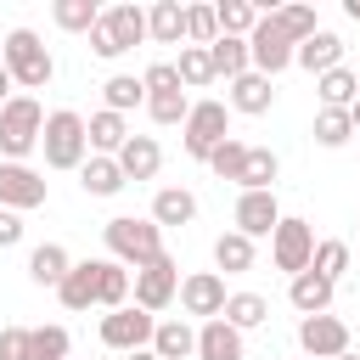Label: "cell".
Segmentation results:
<instances>
[{
  "instance_id": "6da1fadb",
  "label": "cell",
  "mask_w": 360,
  "mask_h": 360,
  "mask_svg": "<svg viewBox=\"0 0 360 360\" xmlns=\"http://www.w3.org/2000/svg\"><path fill=\"white\" fill-rule=\"evenodd\" d=\"M101 236H107V253H112L124 270H146V264L163 259V225H152V219L118 214V219L101 225Z\"/></svg>"
},
{
  "instance_id": "7a4b0ae2",
  "label": "cell",
  "mask_w": 360,
  "mask_h": 360,
  "mask_svg": "<svg viewBox=\"0 0 360 360\" xmlns=\"http://www.w3.org/2000/svg\"><path fill=\"white\" fill-rule=\"evenodd\" d=\"M0 62H6L11 84H22V90H45L51 73H56V62H51V51H45V39L34 28H11L0 39Z\"/></svg>"
},
{
  "instance_id": "3957f363",
  "label": "cell",
  "mask_w": 360,
  "mask_h": 360,
  "mask_svg": "<svg viewBox=\"0 0 360 360\" xmlns=\"http://www.w3.org/2000/svg\"><path fill=\"white\" fill-rule=\"evenodd\" d=\"M45 118H51V112H45L34 96H11V101L0 107V158H6V163H22V158L39 146Z\"/></svg>"
},
{
  "instance_id": "277c9868",
  "label": "cell",
  "mask_w": 360,
  "mask_h": 360,
  "mask_svg": "<svg viewBox=\"0 0 360 360\" xmlns=\"http://www.w3.org/2000/svg\"><path fill=\"white\" fill-rule=\"evenodd\" d=\"M146 39V6H129V0H118V6H107L101 11V22L90 28V51L96 56H124V51H135Z\"/></svg>"
},
{
  "instance_id": "5b68a950",
  "label": "cell",
  "mask_w": 360,
  "mask_h": 360,
  "mask_svg": "<svg viewBox=\"0 0 360 360\" xmlns=\"http://www.w3.org/2000/svg\"><path fill=\"white\" fill-rule=\"evenodd\" d=\"M39 146H45V163H51V169H84V163H90V135H84V118H79L73 107H56V112L45 118Z\"/></svg>"
},
{
  "instance_id": "8992f818",
  "label": "cell",
  "mask_w": 360,
  "mask_h": 360,
  "mask_svg": "<svg viewBox=\"0 0 360 360\" xmlns=\"http://www.w3.org/2000/svg\"><path fill=\"white\" fill-rule=\"evenodd\" d=\"M225 141H231V112H225V101H191V118L180 124L186 158H202V163H208Z\"/></svg>"
},
{
  "instance_id": "52a82bcc",
  "label": "cell",
  "mask_w": 360,
  "mask_h": 360,
  "mask_svg": "<svg viewBox=\"0 0 360 360\" xmlns=\"http://www.w3.org/2000/svg\"><path fill=\"white\" fill-rule=\"evenodd\" d=\"M152 332H158V315H146L141 304H124L112 315H101V343L112 354H135V349H152Z\"/></svg>"
},
{
  "instance_id": "ba28073f",
  "label": "cell",
  "mask_w": 360,
  "mask_h": 360,
  "mask_svg": "<svg viewBox=\"0 0 360 360\" xmlns=\"http://www.w3.org/2000/svg\"><path fill=\"white\" fill-rule=\"evenodd\" d=\"M270 259H276V270L304 276V270L315 264V231H309V219H287V214H281V225H276V236H270Z\"/></svg>"
},
{
  "instance_id": "9c48e42d",
  "label": "cell",
  "mask_w": 360,
  "mask_h": 360,
  "mask_svg": "<svg viewBox=\"0 0 360 360\" xmlns=\"http://www.w3.org/2000/svg\"><path fill=\"white\" fill-rule=\"evenodd\" d=\"M248 56H253V73H264V79H276L281 68H292V56H298V45L276 28V17L264 11L259 17V28L248 34Z\"/></svg>"
},
{
  "instance_id": "30bf717a",
  "label": "cell",
  "mask_w": 360,
  "mask_h": 360,
  "mask_svg": "<svg viewBox=\"0 0 360 360\" xmlns=\"http://www.w3.org/2000/svg\"><path fill=\"white\" fill-rule=\"evenodd\" d=\"M298 349H304V360H338V354H349V326L326 309V315H304L298 321Z\"/></svg>"
},
{
  "instance_id": "8fae6325",
  "label": "cell",
  "mask_w": 360,
  "mask_h": 360,
  "mask_svg": "<svg viewBox=\"0 0 360 360\" xmlns=\"http://www.w3.org/2000/svg\"><path fill=\"white\" fill-rule=\"evenodd\" d=\"M180 298V264L163 253L158 264H146V270H135V304L146 309V315H158V309H169Z\"/></svg>"
},
{
  "instance_id": "7c38bea8",
  "label": "cell",
  "mask_w": 360,
  "mask_h": 360,
  "mask_svg": "<svg viewBox=\"0 0 360 360\" xmlns=\"http://www.w3.org/2000/svg\"><path fill=\"white\" fill-rule=\"evenodd\" d=\"M225 276L219 270H197V276H180V309L186 315H202V321H219L225 315Z\"/></svg>"
},
{
  "instance_id": "4fadbf2b",
  "label": "cell",
  "mask_w": 360,
  "mask_h": 360,
  "mask_svg": "<svg viewBox=\"0 0 360 360\" xmlns=\"http://www.w3.org/2000/svg\"><path fill=\"white\" fill-rule=\"evenodd\" d=\"M39 202H45V174L28 169V163H0V208L28 214Z\"/></svg>"
},
{
  "instance_id": "5bb4252c",
  "label": "cell",
  "mask_w": 360,
  "mask_h": 360,
  "mask_svg": "<svg viewBox=\"0 0 360 360\" xmlns=\"http://www.w3.org/2000/svg\"><path fill=\"white\" fill-rule=\"evenodd\" d=\"M281 225V208H276V191H242L236 197V231L253 242V236H276Z\"/></svg>"
},
{
  "instance_id": "9a60e30c",
  "label": "cell",
  "mask_w": 360,
  "mask_h": 360,
  "mask_svg": "<svg viewBox=\"0 0 360 360\" xmlns=\"http://www.w3.org/2000/svg\"><path fill=\"white\" fill-rule=\"evenodd\" d=\"M197 360H248L242 354V332L219 315V321H202L197 326Z\"/></svg>"
},
{
  "instance_id": "2e32d148",
  "label": "cell",
  "mask_w": 360,
  "mask_h": 360,
  "mask_svg": "<svg viewBox=\"0 0 360 360\" xmlns=\"http://www.w3.org/2000/svg\"><path fill=\"white\" fill-rule=\"evenodd\" d=\"M84 135H90V158H118L124 152V141H129V124H124V112H90V124H84Z\"/></svg>"
},
{
  "instance_id": "e0dca14e",
  "label": "cell",
  "mask_w": 360,
  "mask_h": 360,
  "mask_svg": "<svg viewBox=\"0 0 360 360\" xmlns=\"http://www.w3.org/2000/svg\"><path fill=\"white\" fill-rule=\"evenodd\" d=\"M332 292H338V281H326V276H315V270H304V276L287 281V298H292L298 315H326V309H332Z\"/></svg>"
},
{
  "instance_id": "ac0fdd59",
  "label": "cell",
  "mask_w": 360,
  "mask_h": 360,
  "mask_svg": "<svg viewBox=\"0 0 360 360\" xmlns=\"http://www.w3.org/2000/svg\"><path fill=\"white\" fill-rule=\"evenodd\" d=\"M118 169H124V180H152L163 169V146L152 135H129L124 152H118Z\"/></svg>"
},
{
  "instance_id": "d6986e66",
  "label": "cell",
  "mask_w": 360,
  "mask_h": 360,
  "mask_svg": "<svg viewBox=\"0 0 360 360\" xmlns=\"http://www.w3.org/2000/svg\"><path fill=\"white\" fill-rule=\"evenodd\" d=\"M68 270H73V259H68L62 242H39V248L28 253V281H34V287H62Z\"/></svg>"
},
{
  "instance_id": "ffe728a7",
  "label": "cell",
  "mask_w": 360,
  "mask_h": 360,
  "mask_svg": "<svg viewBox=\"0 0 360 360\" xmlns=\"http://www.w3.org/2000/svg\"><path fill=\"white\" fill-rule=\"evenodd\" d=\"M146 39L180 45V39H186V6H180V0H152V6H146Z\"/></svg>"
},
{
  "instance_id": "44dd1931",
  "label": "cell",
  "mask_w": 360,
  "mask_h": 360,
  "mask_svg": "<svg viewBox=\"0 0 360 360\" xmlns=\"http://www.w3.org/2000/svg\"><path fill=\"white\" fill-rule=\"evenodd\" d=\"M292 62H298V68H309V73L321 79V73L343 68V39H338L332 28H321L315 39H304V45H298V56H292Z\"/></svg>"
},
{
  "instance_id": "7402d4cb",
  "label": "cell",
  "mask_w": 360,
  "mask_h": 360,
  "mask_svg": "<svg viewBox=\"0 0 360 360\" xmlns=\"http://www.w3.org/2000/svg\"><path fill=\"white\" fill-rule=\"evenodd\" d=\"M270 101H276V79H264V73H242V79H231V107H236V112L259 118V112H270Z\"/></svg>"
},
{
  "instance_id": "603a6c76",
  "label": "cell",
  "mask_w": 360,
  "mask_h": 360,
  "mask_svg": "<svg viewBox=\"0 0 360 360\" xmlns=\"http://www.w3.org/2000/svg\"><path fill=\"white\" fill-rule=\"evenodd\" d=\"M129 287H135V276H129L118 259H96V304L124 309V304H129Z\"/></svg>"
},
{
  "instance_id": "cb8c5ba5",
  "label": "cell",
  "mask_w": 360,
  "mask_h": 360,
  "mask_svg": "<svg viewBox=\"0 0 360 360\" xmlns=\"http://www.w3.org/2000/svg\"><path fill=\"white\" fill-rule=\"evenodd\" d=\"M152 354H158V360H191V354H197V326H186V321H158Z\"/></svg>"
},
{
  "instance_id": "d4e9b609",
  "label": "cell",
  "mask_w": 360,
  "mask_h": 360,
  "mask_svg": "<svg viewBox=\"0 0 360 360\" xmlns=\"http://www.w3.org/2000/svg\"><path fill=\"white\" fill-rule=\"evenodd\" d=\"M315 96H321V107H354L360 101V73L354 68H332V73H321L315 79Z\"/></svg>"
},
{
  "instance_id": "484cf974",
  "label": "cell",
  "mask_w": 360,
  "mask_h": 360,
  "mask_svg": "<svg viewBox=\"0 0 360 360\" xmlns=\"http://www.w3.org/2000/svg\"><path fill=\"white\" fill-rule=\"evenodd\" d=\"M197 219V197L186 186H163L152 197V225H191Z\"/></svg>"
},
{
  "instance_id": "4316f807",
  "label": "cell",
  "mask_w": 360,
  "mask_h": 360,
  "mask_svg": "<svg viewBox=\"0 0 360 360\" xmlns=\"http://www.w3.org/2000/svg\"><path fill=\"white\" fill-rule=\"evenodd\" d=\"M79 186L90 191V197H118L129 180H124V169H118V158H90L84 169H79Z\"/></svg>"
},
{
  "instance_id": "83f0119b",
  "label": "cell",
  "mask_w": 360,
  "mask_h": 360,
  "mask_svg": "<svg viewBox=\"0 0 360 360\" xmlns=\"http://www.w3.org/2000/svg\"><path fill=\"white\" fill-rule=\"evenodd\" d=\"M56 298H62V309H90L96 304V259H79L68 270V281L56 287Z\"/></svg>"
},
{
  "instance_id": "f1b7e54d",
  "label": "cell",
  "mask_w": 360,
  "mask_h": 360,
  "mask_svg": "<svg viewBox=\"0 0 360 360\" xmlns=\"http://www.w3.org/2000/svg\"><path fill=\"white\" fill-rule=\"evenodd\" d=\"M208 56H214V73H219V79H242V73H253L248 39H231V34H219V39L208 45Z\"/></svg>"
},
{
  "instance_id": "f546056e",
  "label": "cell",
  "mask_w": 360,
  "mask_h": 360,
  "mask_svg": "<svg viewBox=\"0 0 360 360\" xmlns=\"http://www.w3.org/2000/svg\"><path fill=\"white\" fill-rule=\"evenodd\" d=\"M270 17H276V28L292 39V45H304V39H315L321 34V22H315V6H270Z\"/></svg>"
},
{
  "instance_id": "4dcf8cb0",
  "label": "cell",
  "mask_w": 360,
  "mask_h": 360,
  "mask_svg": "<svg viewBox=\"0 0 360 360\" xmlns=\"http://www.w3.org/2000/svg\"><path fill=\"white\" fill-rule=\"evenodd\" d=\"M214 17H219V34H231V39H248L253 28H259V6H248V0H219L214 6Z\"/></svg>"
},
{
  "instance_id": "1f68e13d",
  "label": "cell",
  "mask_w": 360,
  "mask_h": 360,
  "mask_svg": "<svg viewBox=\"0 0 360 360\" xmlns=\"http://www.w3.org/2000/svg\"><path fill=\"white\" fill-rule=\"evenodd\" d=\"M276 174H281V163H276V152L270 146H253L248 152V169H242V191H276Z\"/></svg>"
},
{
  "instance_id": "d6a6232c",
  "label": "cell",
  "mask_w": 360,
  "mask_h": 360,
  "mask_svg": "<svg viewBox=\"0 0 360 360\" xmlns=\"http://www.w3.org/2000/svg\"><path fill=\"white\" fill-rule=\"evenodd\" d=\"M214 264H219L225 276H242V270H253V242H248L242 231H225V236L214 242Z\"/></svg>"
},
{
  "instance_id": "836d02e7",
  "label": "cell",
  "mask_w": 360,
  "mask_h": 360,
  "mask_svg": "<svg viewBox=\"0 0 360 360\" xmlns=\"http://www.w3.org/2000/svg\"><path fill=\"white\" fill-rule=\"evenodd\" d=\"M225 321H231L236 332H253V326L270 321V304H264L259 292H231V298H225Z\"/></svg>"
},
{
  "instance_id": "e575fe53",
  "label": "cell",
  "mask_w": 360,
  "mask_h": 360,
  "mask_svg": "<svg viewBox=\"0 0 360 360\" xmlns=\"http://www.w3.org/2000/svg\"><path fill=\"white\" fill-rule=\"evenodd\" d=\"M51 17H56V28H68V34H90V28L101 22V6H96V0H56Z\"/></svg>"
},
{
  "instance_id": "d590c367",
  "label": "cell",
  "mask_w": 360,
  "mask_h": 360,
  "mask_svg": "<svg viewBox=\"0 0 360 360\" xmlns=\"http://www.w3.org/2000/svg\"><path fill=\"white\" fill-rule=\"evenodd\" d=\"M174 68H180V84H186V90H202V84L219 79V73H214V56H208L202 45H180V62H174Z\"/></svg>"
},
{
  "instance_id": "8d00e7d4",
  "label": "cell",
  "mask_w": 360,
  "mask_h": 360,
  "mask_svg": "<svg viewBox=\"0 0 360 360\" xmlns=\"http://www.w3.org/2000/svg\"><path fill=\"white\" fill-rule=\"evenodd\" d=\"M101 96H107V112H129V107H146V84H141L135 73H112V79L101 84Z\"/></svg>"
},
{
  "instance_id": "74e56055",
  "label": "cell",
  "mask_w": 360,
  "mask_h": 360,
  "mask_svg": "<svg viewBox=\"0 0 360 360\" xmlns=\"http://www.w3.org/2000/svg\"><path fill=\"white\" fill-rule=\"evenodd\" d=\"M28 360H73L68 354V326H34L28 332Z\"/></svg>"
},
{
  "instance_id": "f35d334b",
  "label": "cell",
  "mask_w": 360,
  "mask_h": 360,
  "mask_svg": "<svg viewBox=\"0 0 360 360\" xmlns=\"http://www.w3.org/2000/svg\"><path fill=\"white\" fill-rule=\"evenodd\" d=\"M146 112H152V124H186V118H191V96H186V90L146 96Z\"/></svg>"
},
{
  "instance_id": "ab89813d",
  "label": "cell",
  "mask_w": 360,
  "mask_h": 360,
  "mask_svg": "<svg viewBox=\"0 0 360 360\" xmlns=\"http://www.w3.org/2000/svg\"><path fill=\"white\" fill-rule=\"evenodd\" d=\"M349 135H354V118H349L343 107H321V112H315V141H321V146H343Z\"/></svg>"
},
{
  "instance_id": "60d3db41",
  "label": "cell",
  "mask_w": 360,
  "mask_h": 360,
  "mask_svg": "<svg viewBox=\"0 0 360 360\" xmlns=\"http://www.w3.org/2000/svg\"><path fill=\"white\" fill-rule=\"evenodd\" d=\"M219 39V17H214V6H186V45H214Z\"/></svg>"
},
{
  "instance_id": "b9f144b4",
  "label": "cell",
  "mask_w": 360,
  "mask_h": 360,
  "mask_svg": "<svg viewBox=\"0 0 360 360\" xmlns=\"http://www.w3.org/2000/svg\"><path fill=\"white\" fill-rule=\"evenodd\" d=\"M248 152H253V146L231 135V141H225V146H219V152L208 158V169H214L219 180H242V169H248Z\"/></svg>"
},
{
  "instance_id": "7bdbcfd3",
  "label": "cell",
  "mask_w": 360,
  "mask_h": 360,
  "mask_svg": "<svg viewBox=\"0 0 360 360\" xmlns=\"http://www.w3.org/2000/svg\"><path fill=\"white\" fill-rule=\"evenodd\" d=\"M309 270L326 276V281H338V276L349 270V242H338V236H332V242H315V264H309Z\"/></svg>"
},
{
  "instance_id": "ee69618b",
  "label": "cell",
  "mask_w": 360,
  "mask_h": 360,
  "mask_svg": "<svg viewBox=\"0 0 360 360\" xmlns=\"http://www.w3.org/2000/svg\"><path fill=\"white\" fill-rule=\"evenodd\" d=\"M141 84H146V96H163V90H186V84H180V68H174V62H152V68L141 73Z\"/></svg>"
},
{
  "instance_id": "f6af8a7d",
  "label": "cell",
  "mask_w": 360,
  "mask_h": 360,
  "mask_svg": "<svg viewBox=\"0 0 360 360\" xmlns=\"http://www.w3.org/2000/svg\"><path fill=\"white\" fill-rule=\"evenodd\" d=\"M28 332L34 326H0V360H28Z\"/></svg>"
},
{
  "instance_id": "bcb514c9",
  "label": "cell",
  "mask_w": 360,
  "mask_h": 360,
  "mask_svg": "<svg viewBox=\"0 0 360 360\" xmlns=\"http://www.w3.org/2000/svg\"><path fill=\"white\" fill-rule=\"evenodd\" d=\"M17 242H22V214L0 208V248H17Z\"/></svg>"
},
{
  "instance_id": "7dc6e473",
  "label": "cell",
  "mask_w": 360,
  "mask_h": 360,
  "mask_svg": "<svg viewBox=\"0 0 360 360\" xmlns=\"http://www.w3.org/2000/svg\"><path fill=\"white\" fill-rule=\"evenodd\" d=\"M11 101V73H6V62H0V107Z\"/></svg>"
},
{
  "instance_id": "c3c4849f",
  "label": "cell",
  "mask_w": 360,
  "mask_h": 360,
  "mask_svg": "<svg viewBox=\"0 0 360 360\" xmlns=\"http://www.w3.org/2000/svg\"><path fill=\"white\" fill-rule=\"evenodd\" d=\"M118 360H158L152 349H135V354H118Z\"/></svg>"
},
{
  "instance_id": "681fc988",
  "label": "cell",
  "mask_w": 360,
  "mask_h": 360,
  "mask_svg": "<svg viewBox=\"0 0 360 360\" xmlns=\"http://www.w3.org/2000/svg\"><path fill=\"white\" fill-rule=\"evenodd\" d=\"M343 11H349V17H354V22H360V0H343Z\"/></svg>"
},
{
  "instance_id": "f907efd6",
  "label": "cell",
  "mask_w": 360,
  "mask_h": 360,
  "mask_svg": "<svg viewBox=\"0 0 360 360\" xmlns=\"http://www.w3.org/2000/svg\"><path fill=\"white\" fill-rule=\"evenodd\" d=\"M349 118H354V129H360V101H354V107H349Z\"/></svg>"
},
{
  "instance_id": "816d5d0a",
  "label": "cell",
  "mask_w": 360,
  "mask_h": 360,
  "mask_svg": "<svg viewBox=\"0 0 360 360\" xmlns=\"http://www.w3.org/2000/svg\"><path fill=\"white\" fill-rule=\"evenodd\" d=\"M338 360H360V354H338Z\"/></svg>"
}]
</instances>
